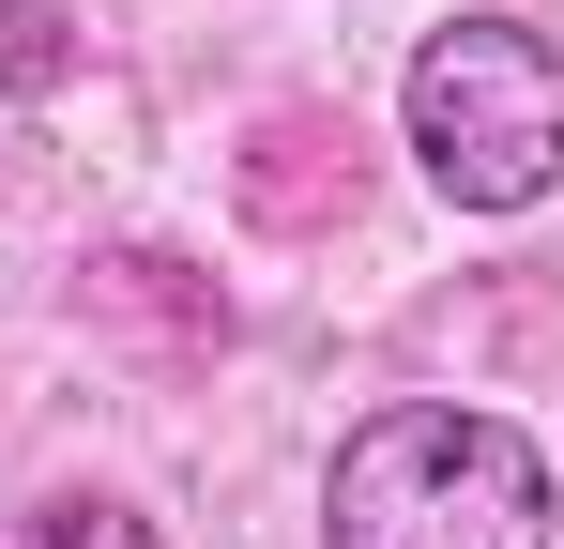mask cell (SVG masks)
<instances>
[{"instance_id":"cell-3","label":"cell","mask_w":564,"mask_h":549,"mask_svg":"<svg viewBox=\"0 0 564 549\" xmlns=\"http://www.w3.org/2000/svg\"><path fill=\"white\" fill-rule=\"evenodd\" d=\"M15 549H169V535H153V519H122V504H46Z\"/></svg>"},{"instance_id":"cell-1","label":"cell","mask_w":564,"mask_h":549,"mask_svg":"<svg viewBox=\"0 0 564 549\" xmlns=\"http://www.w3.org/2000/svg\"><path fill=\"white\" fill-rule=\"evenodd\" d=\"M321 535L336 549H550V458L503 412L458 397H397L367 412L321 473Z\"/></svg>"},{"instance_id":"cell-2","label":"cell","mask_w":564,"mask_h":549,"mask_svg":"<svg viewBox=\"0 0 564 549\" xmlns=\"http://www.w3.org/2000/svg\"><path fill=\"white\" fill-rule=\"evenodd\" d=\"M412 153L458 214H534L564 183V46L519 15H443L412 46Z\"/></svg>"}]
</instances>
